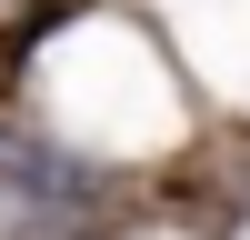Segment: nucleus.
Segmentation results:
<instances>
[]
</instances>
